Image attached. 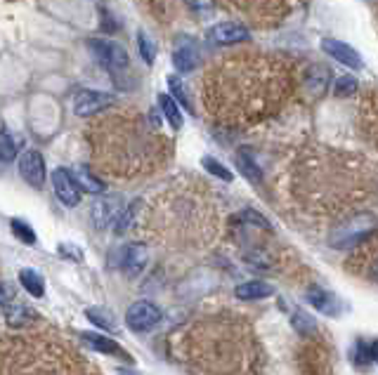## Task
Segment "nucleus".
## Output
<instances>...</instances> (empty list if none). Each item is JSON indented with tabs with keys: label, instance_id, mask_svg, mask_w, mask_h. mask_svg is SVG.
Here are the masks:
<instances>
[{
	"label": "nucleus",
	"instance_id": "f257e3e1",
	"mask_svg": "<svg viewBox=\"0 0 378 375\" xmlns=\"http://www.w3.org/2000/svg\"><path fill=\"white\" fill-rule=\"evenodd\" d=\"M298 76L282 55L229 52L208 64L202 99L208 118L225 128H251L277 116L296 93Z\"/></svg>",
	"mask_w": 378,
	"mask_h": 375
},
{
	"label": "nucleus",
	"instance_id": "f03ea898",
	"mask_svg": "<svg viewBox=\"0 0 378 375\" xmlns=\"http://www.w3.org/2000/svg\"><path fill=\"white\" fill-rule=\"evenodd\" d=\"M289 187L307 215L345 220L378 194V170L350 151L305 149L293 163Z\"/></svg>",
	"mask_w": 378,
	"mask_h": 375
},
{
	"label": "nucleus",
	"instance_id": "7ed1b4c3",
	"mask_svg": "<svg viewBox=\"0 0 378 375\" xmlns=\"http://www.w3.org/2000/svg\"><path fill=\"white\" fill-rule=\"evenodd\" d=\"M97 165L116 178H135L161 168L171 156V142L159 123L146 120L135 111L106 116L90 130Z\"/></svg>",
	"mask_w": 378,
	"mask_h": 375
},
{
	"label": "nucleus",
	"instance_id": "20e7f679",
	"mask_svg": "<svg viewBox=\"0 0 378 375\" xmlns=\"http://www.w3.org/2000/svg\"><path fill=\"white\" fill-rule=\"evenodd\" d=\"M184 364L204 373H253L260 369V344L251 324L215 314L192 324L180 338Z\"/></svg>",
	"mask_w": 378,
	"mask_h": 375
},
{
	"label": "nucleus",
	"instance_id": "39448f33",
	"mask_svg": "<svg viewBox=\"0 0 378 375\" xmlns=\"http://www.w3.org/2000/svg\"><path fill=\"white\" fill-rule=\"evenodd\" d=\"M151 212L159 217L161 234L180 246L204 248L218 234V203L211 189L199 182L168 189L161 198L159 210L154 205Z\"/></svg>",
	"mask_w": 378,
	"mask_h": 375
},
{
	"label": "nucleus",
	"instance_id": "423d86ee",
	"mask_svg": "<svg viewBox=\"0 0 378 375\" xmlns=\"http://www.w3.org/2000/svg\"><path fill=\"white\" fill-rule=\"evenodd\" d=\"M239 19L258 29L282 26L300 7V0H220Z\"/></svg>",
	"mask_w": 378,
	"mask_h": 375
},
{
	"label": "nucleus",
	"instance_id": "0eeeda50",
	"mask_svg": "<svg viewBox=\"0 0 378 375\" xmlns=\"http://www.w3.org/2000/svg\"><path fill=\"white\" fill-rule=\"evenodd\" d=\"M348 269L354 277L378 283V227L372 234H367L357 246H352V252L348 257Z\"/></svg>",
	"mask_w": 378,
	"mask_h": 375
},
{
	"label": "nucleus",
	"instance_id": "6e6552de",
	"mask_svg": "<svg viewBox=\"0 0 378 375\" xmlns=\"http://www.w3.org/2000/svg\"><path fill=\"white\" fill-rule=\"evenodd\" d=\"M376 220L372 215H364V212H354V215L345 217L343 225L334 229L329 236V243L338 250H345V248H352L357 246V243L364 239L367 234H372L376 229Z\"/></svg>",
	"mask_w": 378,
	"mask_h": 375
},
{
	"label": "nucleus",
	"instance_id": "1a4fd4ad",
	"mask_svg": "<svg viewBox=\"0 0 378 375\" xmlns=\"http://www.w3.org/2000/svg\"><path fill=\"white\" fill-rule=\"evenodd\" d=\"M88 48L97 62L104 68H109V71H121V68L128 66V52L119 43L104 41V38H92V41H88Z\"/></svg>",
	"mask_w": 378,
	"mask_h": 375
},
{
	"label": "nucleus",
	"instance_id": "9d476101",
	"mask_svg": "<svg viewBox=\"0 0 378 375\" xmlns=\"http://www.w3.org/2000/svg\"><path fill=\"white\" fill-rule=\"evenodd\" d=\"M159 321H161V309L149 300H137L126 312V324L135 333L151 331V328L159 326Z\"/></svg>",
	"mask_w": 378,
	"mask_h": 375
},
{
	"label": "nucleus",
	"instance_id": "9b49d317",
	"mask_svg": "<svg viewBox=\"0 0 378 375\" xmlns=\"http://www.w3.org/2000/svg\"><path fill=\"white\" fill-rule=\"evenodd\" d=\"M114 102H116V99H114V95H109V93H99V90H81L74 99V111H76V116L90 118V116H97V113H102L106 109H111Z\"/></svg>",
	"mask_w": 378,
	"mask_h": 375
},
{
	"label": "nucleus",
	"instance_id": "f8f14e48",
	"mask_svg": "<svg viewBox=\"0 0 378 375\" xmlns=\"http://www.w3.org/2000/svg\"><path fill=\"white\" fill-rule=\"evenodd\" d=\"M52 187H55V194L59 201L69 205V208H76V205L81 203L83 189L79 185V180H76V175L69 170V168H57V170L52 173Z\"/></svg>",
	"mask_w": 378,
	"mask_h": 375
},
{
	"label": "nucleus",
	"instance_id": "ddd939ff",
	"mask_svg": "<svg viewBox=\"0 0 378 375\" xmlns=\"http://www.w3.org/2000/svg\"><path fill=\"white\" fill-rule=\"evenodd\" d=\"M19 175L26 180V185L34 189H41L45 185V160L43 154L36 149H26L24 154L19 156Z\"/></svg>",
	"mask_w": 378,
	"mask_h": 375
},
{
	"label": "nucleus",
	"instance_id": "4468645a",
	"mask_svg": "<svg viewBox=\"0 0 378 375\" xmlns=\"http://www.w3.org/2000/svg\"><path fill=\"white\" fill-rule=\"evenodd\" d=\"M121 212H123L121 198L119 196H104V198H99V201L92 203L90 217H92V225H95L97 229H106L121 217Z\"/></svg>",
	"mask_w": 378,
	"mask_h": 375
},
{
	"label": "nucleus",
	"instance_id": "2eb2a0df",
	"mask_svg": "<svg viewBox=\"0 0 378 375\" xmlns=\"http://www.w3.org/2000/svg\"><path fill=\"white\" fill-rule=\"evenodd\" d=\"M206 38L215 45H234V43H244L251 38V31L244 24H237V21H225V24H218L213 29H208Z\"/></svg>",
	"mask_w": 378,
	"mask_h": 375
},
{
	"label": "nucleus",
	"instance_id": "dca6fc26",
	"mask_svg": "<svg viewBox=\"0 0 378 375\" xmlns=\"http://www.w3.org/2000/svg\"><path fill=\"white\" fill-rule=\"evenodd\" d=\"M146 260H149V250H146L142 243H130L121 250V269L128 274V277H137V274L144 272Z\"/></svg>",
	"mask_w": 378,
	"mask_h": 375
},
{
	"label": "nucleus",
	"instance_id": "f3484780",
	"mask_svg": "<svg viewBox=\"0 0 378 375\" xmlns=\"http://www.w3.org/2000/svg\"><path fill=\"white\" fill-rule=\"evenodd\" d=\"M322 50L327 52L331 59H336V62H341L350 68H362V57L357 55V50L350 48V45L334 41V38H327V41H322Z\"/></svg>",
	"mask_w": 378,
	"mask_h": 375
},
{
	"label": "nucleus",
	"instance_id": "a211bd4d",
	"mask_svg": "<svg viewBox=\"0 0 378 375\" xmlns=\"http://www.w3.org/2000/svg\"><path fill=\"white\" fill-rule=\"evenodd\" d=\"M307 302H310L317 312L327 314V317H338V314H341V302L336 300V295H331L322 288L307 290Z\"/></svg>",
	"mask_w": 378,
	"mask_h": 375
},
{
	"label": "nucleus",
	"instance_id": "6ab92c4d",
	"mask_svg": "<svg viewBox=\"0 0 378 375\" xmlns=\"http://www.w3.org/2000/svg\"><path fill=\"white\" fill-rule=\"evenodd\" d=\"M234 295L239 300H262V297L274 295V288L265 281H246L234 288Z\"/></svg>",
	"mask_w": 378,
	"mask_h": 375
},
{
	"label": "nucleus",
	"instance_id": "aec40b11",
	"mask_svg": "<svg viewBox=\"0 0 378 375\" xmlns=\"http://www.w3.org/2000/svg\"><path fill=\"white\" fill-rule=\"evenodd\" d=\"M305 86H307V93H310L312 97H322L324 90H327V86H329V68L312 64L305 71Z\"/></svg>",
	"mask_w": 378,
	"mask_h": 375
},
{
	"label": "nucleus",
	"instance_id": "412c9836",
	"mask_svg": "<svg viewBox=\"0 0 378 375\" xmlns=\"http://www.w3.org/2000/svg\"><path fill=\"white\" fill-rule=\"evenodd\" d=\"M199 62V50L194 48L192 43H182L177 45L175 52H173V64L177 71L187 73V71H194V66Z\"/></svg>",
	"mask_w": 378,
	"mask_h": 375
},
{
	"label": "nucleus",
	"instance_id": "4be33fe9",
	"mask_svg": "<svg viewBox=\"0 0 378 375\" xmlns=\"http://www.w3.org/2000/svg\"><path fill=\"white\" fill-rule=\"evenodd\" d=\"M5 321L10 326H26L31 321H36V314L31 312L24 302H7L5 304Z\"/></svg>",
	"mask_w": 378,
	"mask_h": 375
},
{
	"label": "nucleus",
	"instance_id": "5701e85b",
	"mask_svg": "<svg viewBox=\"0 0 378 375\" xmlns=\"http://www.w3.org/2000/svg\"><path fill=\"white\" fill-rule=\"evenodd\" d=\"M76 175V180H79V185L83 191H88V194H97V196H102L104 191H106V185L102 180L97 178L95 173H90V168L88 165H81L79 170L74 173Z\"/></svg>",
	"mask_w": 378,
	"mask_h": 375
},
{
	"label": "nucleus",
	"instance_id": "b1692460",
	"mask_svg": "<svg viewBox=\"0 0 378 375\" xmlns=\"http://www.w3.org/2000/svg\"><path fill=\"white\" fill-rule=\"evenodd\" d=\"M81 340L95 351H102V354H123L116 342L104 338V335H99V333H81Z\"/></svg>",
	"mask_w": 378,
	"mask_h": 375
},
{
	"label": "nucleus",
	"instance_id": "393cba45",
	"mask_svg": "<svg viewBox=\"0 0 378 375\" xmlns=\"http://www.w3.org/2000/svg\"><path fill=\"white\" fill-rule=\"evenodd\" d=\"M237 168H239V173H244V178L249 180V182H260L262 178V173H260V168L256 165V160H253V156L249 154V149H239L237 151Z\"/></svg>",
	"mask_w": 378,
	"mask_h": 375
},
{
	"label": "nucleus",
	"instance_id": "a878e982",
	"mask_svg": "<svg viewBox=\"0 0 378 375\" xmlns=\"http://www.w3.org/2000/svg\"><path fill=\"white\" fill-rule=\"evenodd\" d=\"M19 283L24 286V290L34 297H43L45 295V279L34 269H21L19 272Z\"/></svg>",
	"mask_w": 378,
	"mask_h": 375
},
{
	"label": "nucleus",
	"instance_id": "bb28decb",
	"mask_svg": "<svg viewBox=\"0 0 378 375\" xmlns=\"http://www.w3.org/2000/svg\"><path fill=\"white\" fill-rule=\"evenodd\" d=\"M159 106H161V111H164L166 120L171 123V128L180 130L182 128V113H180V106H177V99H173L171 95H159Z\"/></svg>",
	"mask_w": 378,
	"mask_h": 375
},
{
	"label": "nucleus",
	"instance_id": "cd10ccee",
	"mask_svg": "<svg viewBox=\"0 0 378 375\" xmlns=\"http://www.w3.org/2000/svg\"><path fill=\"white\" fill-rule=\"evenodd\" d=\"M17 158V144H14L10 130L0 128V163H12Z\"/></svg>",
	"mask_w": 378,
	"mask_h": 375
},
{
	"label": "nucleus",
	"instance_id": "c85d7f7f",
	"mask_svg": "<svg viewBox=\"0 0 378 375\" xmlns=\"http://www.w3.org/2000/svg\"><path fill=\"white\" fill-rule=\"evenodd\" d=\"M10 227H12V234L17 236L21 243H26V246H34V243H36V232L31 229L29 222L14 217V220L10 222Z\"/></svg>",
	"mask_w": 378,
	"mask_h": 375
},
{
	"label": "nucleus",
	"instance_id": "c756f323",
	"mask_svg": "<svg viewBox=\"0 0 378 375\" xmlns=\"http://www.w3.org/2000/svg\"><path fill=\"white\" fill-rule=\"evenodd\" d=\"M376 99H369L367 102V116L362 113V120H367V128L372 133L374 142L378 144V95H374Z\"/></svg>",
	"mask_w": 378,
	"mask_h": 375
},
{
	"label": "nucleus",
	"instance_id": "7c9ffc66",
	"mask_svg": "<svg viewBox=\"0 0 378 375\" xmlns=\"http://www.w3.org/2000/svg\"><path fill=\"white\" fill-rule=\"evenodd\" d=\"M168 90H171V95L180 102L184 109L187 111H194V104L189 102V95H187V90H184V86H182V81L177 78V76H171L168 78Z\"/></svg>",
	"mask_w": 378,
	"mask_h": 375
},
{
	"label": "nucleus",
	"instance_id": "2f4dec72",
	"mask_svg": "<svg viewBox=\"0 0 378 375\" xmlns=\"http://www.w3.org/2000/svg\"><path fill=\"white\" fill-rule=\"evenodd\" d=\"M86 317H88V321H92L95 326H99V328H104V331H114L116 328V321H114V317L109 312H104V309H86Z\"/></svg>",
	"mask_w": 378,
	"mask_h": 375
},
{
	"label": "nucleus",
	"instance_id": "473e14b6",
	"mask_svg": "<svg viewBox=\"0 0 378 375\" xmlns=\"http://www.w3.org/2000/svg\"><path fill=\"white\" fill-rule=\"evenodd\" d=\"M357 364H378V340L357 344Z\"/></svg>",
	"mask_w": 378,
	"mask_h": 375
},
{
	"label": "nucleus",
	"instance_id": "72a5a7b5",
	"mask_svg": "<svg viewBox=\"0 0 378 375\" xmlns=\"http://www.w3.org/2000/svg\"><path fill=\"white\" fill-rule=\"evenodd\" d=\"M202 165H204V170H206V173L215 175V178H220V180H225V182H232V173H229L227 168L220 163V160H215V158H211V156H206V158L202 160Z\"/></svg>",
	"mask_w": 378,
	"mask_h": 375
},
{
	"label": "nucleus",
	"instance_id": "f704fd0d",
	"mask_svg": "<svg viewBox=\"0 0 378 375\" xmlns=\"http://www.w3.org/2000/svg\"><path fill=\"white\" fill-rule=\"evenodd\" d=\"M357 90L359 86L354 76H341V78H336V97H352Z\"/></svg>",
	"mask_w": 378,
	"mask_h": 375
},
{
	"label": "nucleus",
	"instance_id": "c9c22d12",
	"mask_svg": "<svg viewBox=\"0 0 378 375\" xmlns=\"http://www.w3.org/2000/svg\"><path fill=\"white\" fill-rule=\"evenodd\" d=\"M137 48H140V55L146 64L154 62V57H156V48H154V43L149 41V36H146L144 31L137 34Z\"/></svg>",
	"mask_w": 378,
	"mask_h": 375
},
{
	"label": "nucleus",
	"instance_id": "e433bc0d",
	"mask_svg": "<svg viewBox=\"0 0 378 375\" xmlns=\"http://www.w3.org/2000/svg\"><path fill=\"white\" fill-rule=\"evenodd\" d=\"M293 328H296L298 333H303V335H307V333H314V319H310V317H305V314H296L293 317Z\"/></svg>",
	"mask_w": 378,
	"mask_h": 375
},
{
	"label": "nucleus",
	"instance_id": "4c0bfd02",
	"mask_svg": "<svg viewBox=\"0 0 378 375\" xmlns=\"http://www.w3.org/2000/svg\"><path fill=\"white\" fill-rule=\"evenodd\" d=\"M192 5V10L199 12V14H208L213 10V0H187Z\"/></svg>",
	"mask_w": 378,
	"mask_h": 375
},
{
	"label": "nucleus",
	"instance_id": "58836bf2",
	"mask_svg": "<svg viewBox=\"0 0 378 375\" xmlns=\"http://www.w3.org/2000/svg\"><path fill=\"white\" fill-rule=\"evenodd\" d=\"M59 252H61V255H64V257L79 260V262L83 260V252L79 250V246H69V243H61V246H59Z\"/></svg>",
	"mask_w": 378,
	"mask_h": 375
},
{
	"label": "nucleus",
	"instance_id": "ea45409f",
	"mask_svg": "<svg viewBox=\"0 0 378 375\" xmlns=\"http://www.w3.org/2000/svg\"><path fill=\"white\" fill-rule=\"evenodd\" d=\"M12 300H14V288L10 286V283H0V304L5 307V304Z\"/></svg>",
	"mask_w": 378,
	"mask_h": 375
}]
</instances>
